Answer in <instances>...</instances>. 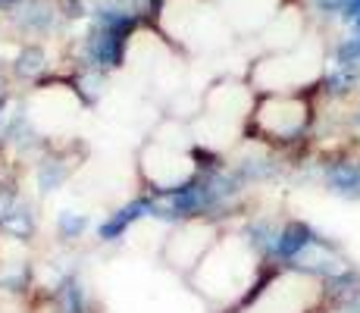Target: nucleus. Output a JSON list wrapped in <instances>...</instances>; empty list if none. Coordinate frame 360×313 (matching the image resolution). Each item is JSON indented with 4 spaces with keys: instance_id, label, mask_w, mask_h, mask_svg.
<instances>
[{
    "instance_id": "1",
    "label": "nucleus",
    "mask_w": 360,
    "mask_h": 313,
    "mask_svg": "<svg viewBox=\"0 0 360 313\" xmlns=\"http://www.w3.org/2000/svg\"><path fill=\"white\" fill-rule=\"evenodd\" d=\"M269 110H273V113L269 116L260 113L257 122H260L263 132L282 138V141H288L292 135H297L304 120H307V116H304V103H295V101H273L269 103Z\"/></svg>"
},
{
    "instance_id": "2",
    "label": "nucleus",
    "mask_w": 360,
    "mask_h": 313,
    "mask_svg": "<svg viewBox=\"0 0 360 313\" xmlns=\"http://www.w3.org/2000/svg\"><path fill=\"white\" fill-rule=\"evenodd\" d=\"M314 241V232H310L304 222H288L285 229H279L273 238V248H269V257H282V260H297L304 248Z\"/></svg>"
},
{
    "instance_id": "3",
    "label": "nucleus",
    "mask_w": 360,
    "mask_h": 313,
    "mask_svg": "<svg viewBox=\"0 0 360 313\" xmlns=\"http://www.w3.org/2000/svg\"><path fill=\"white\" fill-rule=\"evenodd\" d=\"M148 213H154V200L150 198H141V200H131L129 207H122L120 213H113L107 222L101 226V238L103 241H113V238H120L122 232L131 226L135 219H141V217H148Z\"/></svg>"
},
{
    "instance_id": "4",
    "label": "nucleus",
    "mask_w": 360,
    "mask_h": 313,
    "mask_svg": "<svg viewBox=\"0 0 360 313\" xmlns=\"http://www.w3.org/2000/svg\"><path fill=\"white\" fill-rule=\"evenodd\" d=\"M0 226H4L6 235H13V238H29L34 232V217L29 207L22 204H10V210L0 217Z\"/></svg>"
},
{
    "instance_id": "5",
    "label": "nucleus",
    "mask_w": 360,
    "mask_h": 313,
    "mask_svg": "<svg viewBox=\"0 0 360 313\" xmlns=\"http://www.w3.org/2000/svg\"><path fill=\"white\" fill-rule=\"evenodd\" d=\"M326 182L338 194H360V166L354 163H335L329 170Z\"/></svg>"
},
{
    "instance_id": "6",
    "label": "nucleus",
    "mask_w": 360,
    "mask_h": 313,
    "mask_svg": "<svg viewBox=\"0 0 360 313\" xmlns=\"http://www.w3.org/2000/svg\"><path fill=\"white\" fill-rule=\"evenodd\" d=\"M69 176V166L63 163V160H44L38 170V185L41 191H53V188H60L66 182Z\"/></svg>"
},
{
    "instance_id": "7",
    "label": "nucleus",
    "mask_w": 360,
    "mask_h": 313,
    "mask_svg": "<svg viewBox=\"0 0 360 313\" xmlns=\"http://www.w3.org/2000/svg\"><path fill=\"white\" fill-rule=\"evenodd\" d=\"M60 310L63 313H85V295H82V285L75 279H66L60 285Z\"/></svg>"
},
{
    "instance_id": "8",
    "label": "nucleus",
    "mask_w": 360,
    "mask_h": 313,
    "mask_svg": "<svg viewBox=\"0 0 360 313\" xmlns=\"http://www.w3.org/2000/svg\"><path fill=\"white\" fill-rule=\"evenodd\" d=\"M57 229H60V235L63 238H79L82 232L88 229V219L82 217V213H72V210H66V213H60V219H57Z\"/></svg>"
}]
</instances>
